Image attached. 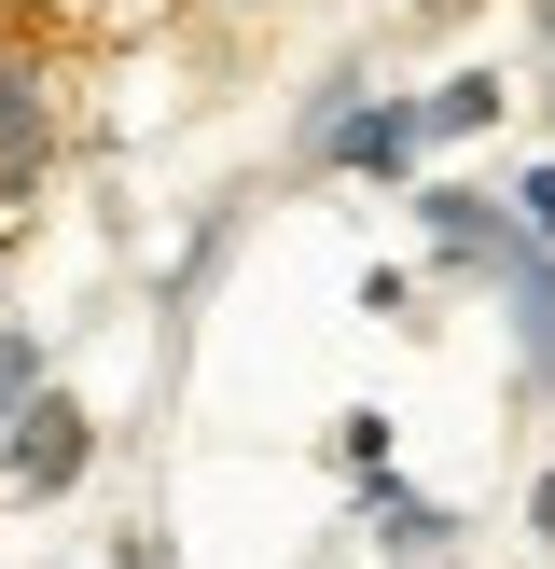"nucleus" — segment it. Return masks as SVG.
<instances>
[{"mask_svg": "<svg viewBox=\"0 0 555 569\" xmlns=\"http://www.w3.org/2000/svg\"><path fill=\"white\" fill-rule=\"evenodd\" d=\"M431 153V98H361V111H320V167H361V181H403Z\"/></svg>", "mask_w": 555, "mask_h": 569, "instance_id": "1", "label": "nucleus"}, {"mask_svg": "<svg viewBox=\"0 0 555 569\" xmlns=\"http://www.w3.org/2000/svg\"><path fill=\"white\" fill-rule=\"evenodd\" d=\"M28 389H42V348H28V333H0V431L28 417Z\"/></svg>", "mask_w": 555, "mask_h": 569, "instance_id": "6", "label": "nucleus"}, {"mask_svg": "<svg viewBox=\"0 0 555 569\" xmlns=\"http://www.w3.org/2000/svg\"><path fill=\"white\" fill-rule=\"evenodd\" d=\"M486 111H500V83H486V70H458V83H444V98H431V139H472V126H486Z\"/></svg>", "mask_w": 555, "mask_h": 569, "instance_id": "5", "label": "nucleus"}, {"mask_svg": "<svg viewBox=\"0 0 555 569\" xmlns=\"http://www.w3.org/2000/svg\"><path fill=\"white\" fill-rule=\"evenodd\" d=\"M486 278H500V306H514L527 389H555V264H542V237H514V222H500V237H486Z\"/></svg>", "mask_w": 555, "mask_h": 569, "instance_id": "2", "label": "nucleus"}, {"mask_svg": "<svg viewBox=\"0 0 555 569\" xmlns=\"http://www.w3.org/2000/svg\"><path fill=\"white\" fill-rule=\"evenodd\" d=\"M542 528H555V487H542Z\"/></svg>", "mask_w": 555, "mask_h": 569, "instance_id": "8", "label": "nucleus"}, {"mask_svg": "<svg viewBox=\"0 0 555 569\" xmlns=\"http://www.w3.org/2000/svg\"><path fill=\"white\" fill-rule=\"evenodd\" d=\"M70 472H83V417H70V403H42V417L14 431V487H70Z\"/></svg>", "mask_w": 555, "mask_h": 569, "instance_id": "4", "label": "nucleus"}, {"mask_svg": "<svg viewBox=\"0 0 555 569\" xmlns=\"http://www.w3.org/2000/svg\"><path fill=\"white\" fill-rule=\"evenodd\" d=\"M527 237H555V167H542V181H527Z\"/></svg>", "mask_w": 555, "mask_h": 569, "instance_id": "7", "label": "nucleus"}, {"mask_svg": "<svg viewBox=\"0 0 555 569\" xmlns=\"http://www.w3.org/2000/svg\"><path fill=\"white\" fill-rule=\"evenodd\" d=\"M42 167V70L28 56H0V194Z\"/></svg>", "mask_w": 555, "mask_h": 569, "instance_id": "3", "label": "nucleus"}]
</instances>
